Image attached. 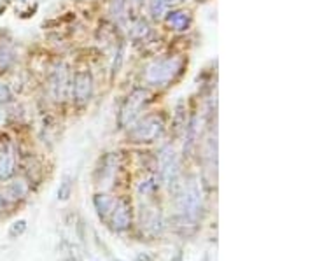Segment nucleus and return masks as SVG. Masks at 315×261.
I'll return each mask as SVG.
<instances>
[{
    "label": "nucleus",
    "mask_w": 315,
    "mask_h": 261,
    "mask_svg": "<svg viewBox=\"0 0 315 261\" xmlns=\"http://www.w3.org/2000/svg\"><path fill=\"white\" fill-rule=\"evenodd\" d=\"M14 61V49L7 42H0V69H7Z\"/></svg>",
    "instance_id": "f8f14e48"
},
{
    "label": "nucleus",
    "mask_w": 315,
    "mask_h": 261,
    "mask_svg": "<svg viewBox=\"0 0 315 261\" xmlns=\"http://www.w3.org/2000/svg\"><path fill=\"white\" fill-rule=\"evenodd\" d=\"M179 212H181L182 223L195 224L201 212V189L195 177L184 186L179 198Z\"/></svg>",
    "instance_id": "f257e3e1"
},
{
    "label": "nucleus",
    "mask_w": 315,
    "mask_h": 261,
    "mask_svg": "<svg viewBox=\"0 0 315 261\" xmlns=\"http://www.w3.org/2000/svg\"><path fill=\"white\" fill-rule=\"evenodd\" d=\"M195 137H196V117H193L191 123L188 124V137H186V146H184V153H191L193 144H195Z\"/></svg>",
    "instance_id": "dca6fc26"
},
{
    "label": "nucleus",
    "mask_w": 315,
    "mask_h": 261,
    "mask_svg": "<svg viewBox=\"0 0 315 261\" xmlns=\"http://www.w3.org/2000/svg\"><path fill=\"white\" fill-rule=\"evenodd\" d=\"M167 25L175 32H184L191 25V16L186 11H170L167 13Z\"/></svg>",
    "instance_id": "9d476101"
},
{
    "label": "nucleus",
    "mask_w": 315,
    "mask_h": 261,
    "mask_svg": "<svg viewBox=\"0 0 315 261\" xmlns=\"http://www.w3.org/2000/svg\"><path fill=\"white\" fill-rule=\"evenodd\" d=\"M70 93L74 97L75 104L84 105L88 100L91 98V93H93V79H91V74L88 71H79L77 74L74 76L70 84Z\"/></svg>",
    "instance_id": "423d86ee"
},
{
    "label": "nucleus",
    "mask_w": 315,
    "mask_h": 261,
    "mask_svg": "<svg viewBox=\"0 0 315 261\" xmlns=\"http://www.w3.org/2000/svg\"><path fill=\"white\" fill-rule=\"evenodd\" d=\"M160 174L161 179H163L165 186L170 187L177 181V174H179V160L177 154L172 146H167V148L161 149L160 153Z\"/></svg>",
    "instance_id": "39448f33"
},
{
    "label": "nucleus",
    "mask_w": 315,
    "mask_h": 261,
    "mask_svg": "<svg viewBox=\"0 0 315 261\" xmlns=\"http://www.w3.org/2000/svg\"><path fill=\"white\" fill-rule=\"evenodd\" d=\"M149 34H151V28H149V25L145 23L144 20L137 21V23L133 25V37H137V39H145Z\"/></svg>",
    "instance_id": "a211bd4d"
},
{
    "label": "nucleus",
    "mask_w": 315,
    "mask_h": 261,
    "mask_svg": "<svg viewBox=\"0 0 315 261\" xmlns=\"http://www.w3.org/2000/svg\"><path fill=\"white\" fill-rule=\"evenodd\" d=\"M116 170H118V161H116L114 156H107L105 158V163H104V168H102V181H112V177H114ZM100 181V182H102Z\"/></svg>",
    "instance_id": "ddd939ff"
},
{
    "label": "nucleus",
    "mask_w": 315,
    "mask_h": 261,
    "mask_svg": "<svg viewBox=\"0 0 315 261\" xmlns=\"http://www.w3.org/2000/svg\"><path fill=\"white\" fill-rule=\"evenodd\" d=\"M145 102H147V91L142 90V88H137V90L131 91V95L126 98L123 109H121V114H119L121 126H128V124L133 123L138 117V114L142 112Z\"/></svg>",
    "instance_id": "7ed1b4c3"
},
{
    "label": "nucleus",
    "mask_w": 315,
    "mask_h": 261,
    "mask_svg": "<svg viewBox=\"0 0 315 261\" xmlns=\"http://www.w3.org/2000/svg\"><path fill=\"white\" fill-rule=\"evenodd\" d=\"M137 261H152V258L149 254H145V252H142V254L137 256Z\"/></svg>",
    "instance_id": "5701e85b"
},
{
    "label": "nucleus",
    "mask_w": 315,
    "mask_h": 261,
    "mask_svg": "<svg viewBox=\"0 0 315 261\" xmlns=\"http://www.w3.org/2000/svg\"><path fill=\"white\" fill-rule=\"evenodd\" d=\"M165 130L163 119L160 116H147L131 130V139L135 142H152Z\"/></svg>",
    "instance_id": "20e7f679"
},
{
    "label": "nucleus",
    "mask_w": 315,
    "mask_h": 261,
    "mask_svg": "<svg viewBox=\"0 0 315 261\" xmlns=\"http://www.w3.org/2000/svg\"><path fill=\"white\" fill-rule=\"evenodd\" d=\"M181 65L182 61L175 56L152 61L145 71V81L152 86H165V84L172 83L175 76L181 72Z\"/></svg>",
    "instance_id": "f03ea898"
},
{
    "label": "nucleus",
    "mask_w": 315,
    "mask_h": 261,
    "mask_svg": "<svg viewBox=\"0 0 315 261\" xmlns=\"http://www.w3.org/2000/svg\"><path fill=\"white\" fill-rule=\"evenodd\" d=\"M154 179H147V181L144 182V184L140 186V193H151L152 189H154Z\"/></svg>",
    "instance_id": "412c9836"
},
{
    "label": "nucleus",
    "mask_w": 315,
    "mask_h": 261,
    "mask_svg": "<svg viewBox=\"0 0 315 261\" xmlns=\"http://www.w3.org/2000/svg\"><path fill=\"white\" fill-rule=\"evenodd\" d=\"M6 119H7V109L4 105H0V126H4Z\"/></svg>",
    "instance_id": "4be33fe9"
},
{
    "label": "nucleus",
    "mask_w": 315,
    "mask_h": 261,
    "mask_svg": "<svg viewBox=\"0 0 315 261\" xmlns=\"http://www.w3.org/2000/svg\"><path fill=\"white\" fill-rule=\"evenodd\" d=\"M9 98H11V90H9V86H7L6 83H0V104L7 102Z\"/></svg>",
    "instance_id": "aec40b11"
},
{
    "label": "nucleus",
    "mask_w": 315,
    "mask_h": 261,
    "mask_svg": "<svg viewBox=\"0 0 315 261\" xmlns=\"http://www.w3.org/2000/svg\"><path fill=\"white\" fill-rule=\"evenodd\" d=\"M16 167V151L13 144H4L0 148V179H9Z\"/></svg>",
    "instance_id": "6e6552de"
},
{
    "label": "nucleus",
    "mask_w": 315,
    "mask_h": 261,
    "mask_svg": "<svg viewBox=\"0 0 315 261\" xmlns=\"http://www.w3.org/2000/svg\"><path fill=\"white\" fill-rule=\"evenodd\" d=\"M168 7H170V0H151V4H149V9L154 18L163 16L168 11Z\"/></svg>",
    "instance_id": "2eb2a0df"
},
{
    "label": "nucleus",
    "mask_w": 315,
    "mask_h": 261,
    "mask_svg": "<svg viewBox=\"0 0 315 261\" xmlns=\"http://www.w3.org/2000/svg\"><path fill=\"white\" fill-rule=\"evenodd\" d=\"M2 205H4V198L0 197V209H2Z\"/></svg>",
    "instance_id": "b1692460"
},
{
    "label": "nucleus",
    "mask_w": 315,
    "mask_h": 261,
    "mask_svg": "<svg viewBox=\"0 0 315 261\" xmlns=\"http://www.w3.org/2000/svg\"><path fill=\"white\" fill-rule=\"evenodd\" d=\"M114 216H112V223L118 231H123L130 226L131 223V207L128 200H119L118 205H114Z\"/></svg>",
    "instance_id": "1a4fd4ad"
},
{
    "label": "nucleus",
    "mask_w": 315,
    "mask_h": 261,
    "mask_svg": "<svg viewBox=\"0 0 315 261\" xmlns=\"http://www.w3.org/2000/svg\"><path fill=\"white\" fill-rule=\"evenodd\" d=\"M27 184L25 181H14L7 186V197H11L13 200H18V198H23L27 194Z\"/></svg>",
    "instance_id": "4468645a"
},
{
    "label": "nucleus",
    "mask_w": 315,
    "mask_h": 261,
    "mask_svg": "<svg viewBox=\"0 0 315 261\" xmlns=\"http://www.w3.org/2000/svg\"><path fill=\"white\" fill-rule=\"evenodd\" d=\"M70 193H72V181L68 175H63V179L60 182V189H58V198L60 200H68Z\"/></svg>",
    "instance_id": "f3484780"
},
{
    "label": "nucleus",
    "mask_w": 315,
    "mask_h": 261,
    "mask_svg": "<svg viewBox=\"0 0 315 261\" xmlns=\"http://www.w3.org/2000/svg\"><path fill=\"white\" fill-rule=\"evenodd\" d=\"M114 205H116L114 200H112L111 197H107V194H97V197H95V207H97L100 216L109 214V212L114 209Z\"/></svg>",
    "instance_id": "9b49d317"
},
{
    "label": "nucleus",
    "mask_w": 315,
    "mask_h": 261,
    "mask_svg": "<svg viewBox=\"0 0 315 261\" xmlns=\"http://www.w3.org/2000/svg\"><path fill=\"white\" fill-rule=\"evenodd\" d=\"M68 74L67 69L63 65H58L51 74V93H53L54 100H63L67 97L68 91Z\"/></svg>",
    "instance_id": "0eeeda50"
},
{
    "label": "nucleus",
    "mask_w": 315,
    "mask_h": 261,
    "mask_svg": "<svg viewBox=\"0 0 315 261\" xmlns=\"http://www.w3.org/2000/svg\"><path fill=\"white\" fill-rule=\"evenodd\" d=\"M25 231H27V221L20 219V221H14L13 224H11V228H9V237L11 238H16V237H20V235H23Z\"/></svg>",
    "instance_id": "6ab92c4d"
}]
</instances>
